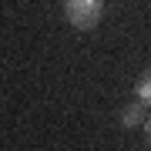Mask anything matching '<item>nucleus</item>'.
Returning a JSON list of instances; mask_svg holds the SVG:
<instances>
[{
  "mask_svg": "<svg viewBox=\"0 0 151 151\" xmlns=\"http://www.w3.org/2000/svg\"><path fill=\"white\" fill-rule=\"evenodd\" d=\"M64 17L74 30H94L104 17V0H64Z\"/></svg>",
  "mask_w": 151,
  "mask_h": 151,
  "instance_id": "1",
  "label": "nucleus"
},
{
  "mask_svg": "<svg viewBox=\"0 0 151 151\" xmlns=\"http://www.w3.org/2000/svg\"><path fill=\"white\" fill-rule=\"evenodd\" d=\"M141 121H145V104L134 97V104H128V108L121 111V128H138Z\"/></svg>",
  "mask_w": 151,
  "mask_h": 151,
  "instance_id": "2",
  "label": "nucleus"
},
{
  "mask_svg": "<svg viewBox=\"0 0 151 151\" xmlns=\"http://www.w3.org/2000/svg\"><path fill=\"white\" fill-rule=\"evenodd\" d=\"M134 97L145 104V108H151V67L138 77V84H134Z\"/></svg>",
  "mask_w": 151,
  "mask_h": 151,
  "instance_id": "3",
  "label": "nucleus"
},
{
  "mask_svg": "<svg viewBox=\"0 0 151 151\" xmlns=\"http://www.w3.org/2000/svg\"><path fill=\"white\" fill-rule=\"evenodd\" d=\"M141 124H145V138H148V145H151V114H145V121H141Z\"/></svg>",
  "mask_w": 151,
  "mask_h": 151,
  "instance_id": "4",
  "label": "nucleus"
}]
</instances>
